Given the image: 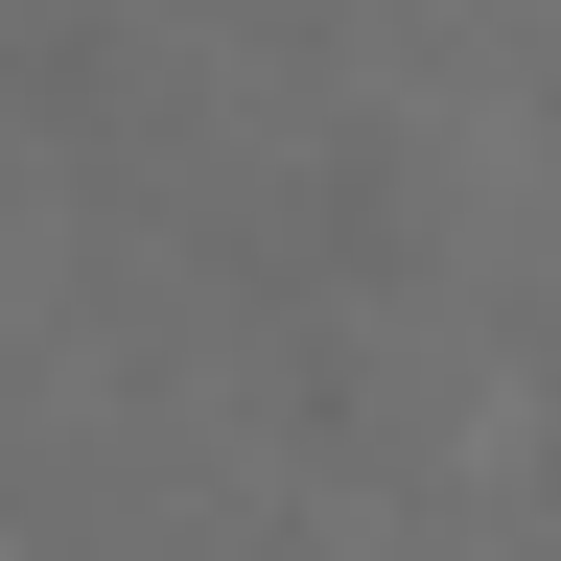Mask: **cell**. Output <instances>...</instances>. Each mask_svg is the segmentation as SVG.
I'll return each instance as SVG.
<instances>
[{"label": "cell", "instance_id": "cell-1", "mask_svg": "<svg viewBox=\"0 0 561 561\" xmlns=\"http://www.w3.org/2000/svg\"><path fill=\"white\" fill-rule=\"evenodd\" d=\"M328 257H351V280H398V257H421V187H398V140H328Z\"/></svg>", "mask_w": 561, "mask_h": 561}]
</instances>
